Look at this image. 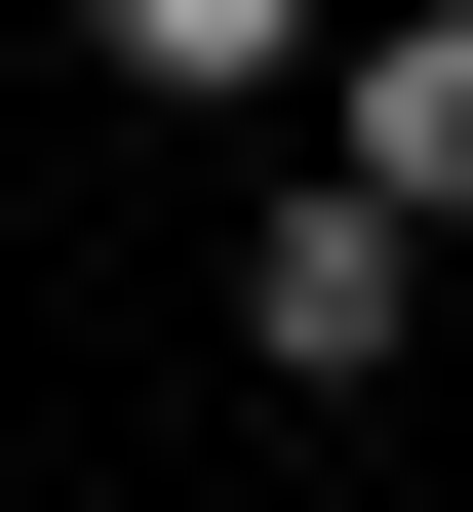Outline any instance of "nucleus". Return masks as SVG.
<instances>
[{
    "instance_id": "1",
    "label": "nucleus",
    "mask_w": 473,
    "mask_h": 512,
    "mask_svg": "<svg viewBox=\"0 0 473 512\" xmlns=\"http://www.w3.org/2000/svg\"><path fill=\"white\" fill-rule=\"evenodd\" d=\"M395 316H434V237H395V197L316 158V197H276V237H237V355H276V394H355Z\"/></svg>"
},
{
    "instance_id": "2",
    "label": "nucleus",
    "mask_w": 473,
    "mask_h": 512,
    "mask_svg": "<svg viewBox=\"0 0 473 512\" xmlns=\"http://www.w3.org/2000/svg\"><path fill=\"white\" fill-rule=\"evenodd\" d=\"M355 197H395V237H473V0H434V40H355Z\"/></svg>"
},
{
    "instance_id": "3",
    "label": "nucleus",
    "mask_w": 473,
    "mask_h": 512,
    "mask_svg": "<svg viewBox=\"0 0 473 512\" xmlns=\"http://www.w3.org/2000/svg\"><path fill=\"white\" fill-rule=\"evenodd\" d=\"M79 40H119V79H276L316 0H79Z\"/></svg>"
}]
</instances>
